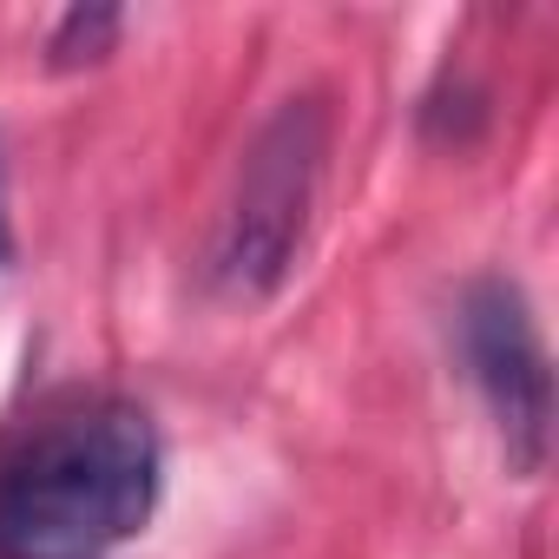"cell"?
I'll list each match as a JSON object with an SVG mask.
<instances>
[{"label":"cell","instance_id":"cell-1","mask_svg":"<svg viewBox=\"0 0 559 559\" xmlns=\"http://www.w3.org/2000/svg\"><path fill=\"white\" fill-rule=\"evenodd\" d=\"M165 441L126 395H67L0 448V559H106L158 513Z\"/></svg>","mask_w":559,"mask_h":559},{"label":"cell","instance_id":"cell-2","mask_svg":"<svg viewBox=\"0 0 559 559\" xmlns=\"http://www.w3.org/2000/svg\"><path fill=\"white\" fill-rule=\"evenodd\" d=\"M323 171H330V106L317 93H297L257 126L217 211L204 276L224 304H270L290 284L317 224Z\"/></svg>","mask_w":559,"mask_h":559},{"label":"cell","instance_id":"cell-3","mask_svg":"<svg viewBox=\"0 0 559 559\" xmlns=\"http://www.w3.org/2000/svg\"><path fill=\"white\" fill-rule=\"evenodd\" d=\"M454 349L480 389L513 480H533L552 454V356L539 343L533 304L513 276H474L454 304Z\"/></svg>","mask_w":559,"mask_h":559},{"label":"cell","instance_id":"cell-4","mask_svg":"<svg viewBox=\"0 0 559 559\" xmlns=\"http://www.w3.org/2000/svg\"><path fill=\"white\" fill-rule=\"evenodd\" d=\"M126 34V14L119 8H67L60 27L47 34V67L53 73H80V67H99Z\"/></svg>","mask_w":559,"mask_h":559},{"label":"cell","instance_id":"cell-5","mask_svg":"<svg viewBox=\"0 0 559 559\" xmlns=\"http://www.w3.org/2000/svg\"><path fill=\"white\" fill-rule=\"evenodd\" d=\"M14 263V224H8V198H0V270Z\"/></svg>","mask_w":559,"mask_h":559}]
</instances>
